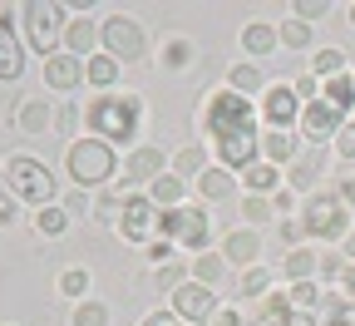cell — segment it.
<instances>
[{"label":"cell","mask_w":355,"mask_h":326,"mask_svg":"<svg viewBox=\"0 0 355 326\" xmlns=\"http://www.w3.org/2000/svg\"><path fill=\"white\" fill-rule=\"evenodd\" d=\"M202 129L212 133L217 163L227 173L242 178L252 163H261V114H257V99L232 95L227 84L212 89L207 104H202Z\"/></svg>","instance_id":"cell-1"},{"label":"cell","mask_w":355,"mask_h":326,"mask_svg":"<svg viewBox=\"0 0 355 326\" xmlns=\"http://www.w3.org/2000/svg\"><path fill=\"white\" fill-rule=\"evenodd\" d=\"M84 124L94 138H104V144H128V149H139L133 138H139L144 129V104L139 95H119V89H109V95H94L84 104Z\"/></svg>","instance_id":"cell-2"},{"label":"cell","mask_w":355,"mask_h":326,"mask_svg":"<svg viewBox=\"0 0 355 326\" xmlns=\"http://www.w3.org/2000/svg\"><path fill=\"white\" fill-rule=\"evenodd\" d=\"M64 173H69L74 188L104 193V188H114V183H119L123 163H119L114 144H104V138H94V133H84V138H69V149H64Z\"/></svg>","instance_id":"cell-3"},{"label":"cell","mask_w":355,"mask_h":326,"mask_svg":"<svg viewBox=\"0 0 355 326\" xmlns=\"http://www.w3.org/2000/svg\"><path fill=\"white\" fill-rule=\"evenodd\" d=\"M6 188H10L15 203H30L35 213L50 208V203H60V178L44 168L35 154H10L6 158Z\"/></svg>","instance_id":"cell-4"},{"label":"cell","mask_w":355,"mask_h":326,"mask_svg":"<svg viewBox=\"0 0 355 326\" xmlns=\"http://www.w3.org/2000/svg\"><path fill=\"white\" fill-rule=\"evenodd\" d=\"M20 30H25V44L50 60L64 50V30H69V6H55V0H25L20 6Z\"/></svg>","instance_id":"cell-5"},{"label":"cell","mask_w":355,"mask_h":326,"mask_svg":"<svg viewBox=\"0 0 355 326\" xmlns=\"http://www.w3.org/2000/svg\"><path fill=\"white\" fill-rule=\"evenodd\" d=\"M153 238H168L173 247H188V252H212V218L207 203H183L173 213H158Z\"/></svg>","instance_id":"cell-6"},{"label":"cell","mask_w":355,"mask_h":326,"mask_svg":"<svg viewBox=\"0 0 355 326\" xmlns=\"http://www.w3.org/2000/svg\"><path fill=\"white\" fill-rule=\"evenodd\" d=\"M99 50L119 65H133V60H144L148 55V35H144V20H133L123 10L104 15L99 20Z\"/></svg>","instance_id":"cell-7"},{"label":"cell","mask_w":355,"mask_h":326,"mask_svg":"<svg viewBox=\"0 0 355 326\" xmlns=\"http://www.w3.org/2000/svg\"><path fill=\"white\" fill-rule=\"evenodd\" d=\"M301 222L316 243H345L350 238V208L336 193H311L301 203Z\"/></svg>","instance_id":"cell-8"},{"label":"cell","mask_w":355,"mask_h":326,"mask_svg":"<svg viewBox=\"0 0 355 326\" xmlns=\"http://www.w3.org/2000/svg\"><path fill=\"white\" fill-rule=\"evenodd\" d=\"M168 154L158 149V144H139V149H128V158H123V178H119V193H148L153 183L168 173Z\"/></svg>","instance_id":"cell-9"},{"label":"cell","mask_w":355,"mask_h":326,"mask_svg":"<svg viewBox=\"0 0 355 326\" xmlns=\"http://www.w3.org/2000/svg\"><path fill=\"white\" fill-rule=\"evenodd\" d=\"M25 35L10 6H0V84H20L25 79Z\"/></svg>","instance_id":"cell-10"},{"label":"cell","mask_w":355,"mask_h":326,"mask_svg":"<svg viewBox=\"0 0 355 326\" xmlns=\"http://www.w3.org/2000/svg\"><path fill=\"white\" fill-rule=\"evenodd\" d=\"M153 227H158V208L148 193H123V218H119V238L133 247H148L153 243Z\"/></svg>","instance_id":"cell-11"},{"label":"cell","mask_w":355,"mask_h":326,"mask_svg":"<svg viewBox=\"0 0 355 326\" xmlns=\"http://www.w3.org/2000/svg\"><path fill=\"white\" fill-rule=\"evenodd\" d=\"M301 99H296V89H291V79H277V84H266V95L257 99V114H261V124L266 129H291V124H301Z\"/></svg>","instance_id":"cell-12"},{"label":"cell","mask_w":355,"mask_h":326,"mask_svg":"<svg viewBox=\"0 0 355 326\" xmlns=\"http://www.w3.org/2000/svg\"><path fill=\"white\" fill-rule=\"evenodd\" d=\"M345 129V114L340 109H331L326 99H316V104H306L301 109V124H296V133L306 138V144H336V133Z\"/></svg>","instance_id":"cell-13"},{"label":"cell","mask_w":355,"mask_h":326,"mask_svg":"<svg viewBox=\"0 0 355 326\" xmlns=\"http://www.w3.org/2000/svg\"><path fill=\"white\" fill-rule=\"evenodd\" d=\"M222 311V302L212 297V287H202V282H183L173 292V316L178 321H188V326H202V321H212Z\"/></svg>","instance_id":"cell-14"},{"label":"cell","mask_w":355,"mask_h":326,"mask_svg":"<svg viewBox=\"0 0 355 326\" xmlns=\"http://www.w3.org/2000/svg\"><path fill=\"white\" fill-rule=\"evenodd\" d=\"M217 252L227 257V267H242V272H247V267H257V262H261V232L242 222V227H232L227 238L217 243Z\"/></svg>","instance_id":"cell-15"},{"label":"cell","mask_w":355,"mask_h":326,"mask_svg":"<svg viewBox=\"0 0 355 326\" xmlns=\"http://www.w3.org/2000/svg\"><path fill=\"white\" fill-rule=\"evenodd\" d=\"M40 74H44V84H50L55 95H74V89L84 84V60H74V55L60 50V55H50L40 65Z\"/></svg>","instance_id":"cell-16"},{"label":"cell","mask_w":355,"mask_h":326,"mask_svg":"<svg viewBox=\"0 0 355 326\" xmlns=\"http://www.w3.org/2000/svg\"><path fill=\"white\" fill-rule=\"evenodd\" d=\"M261 158L277 163V168H291L301 158V133H291V129H261Z\"/></svg>","instance_id":"cell-17"},{"label":"cell","mask_w":355,"mask_h":326,"mask_svg":"<svg viewBox=\"0 0 355 326\" xmlns=\"http://www.w3.org/2000/svg\"><path fill=\"white\" fill-rule=\"evenodd\" d=\"M10 124H15L20 133H50V129L60 124V109H55L50 99H25L20 109H10Z\"/></svg>","instance_id":"cell-18"},{"label":"cell","mask_w":355,"mask_h":326,"mask_svg":"<svg viewBox=\"0 0 355 326\" xmlns=\"http://www.w3.org/2000/svg\"><path fill=\"white\" fill-rule=\"evenodd\" d=\"M237 193V173H227L222 163H212L202 178H198V203H227Z\"/></svg>","instance_id":"cell-19"},{"label":"cell","mask_w":355,"mask_h":326,"mask_svg":"<svg viewBox=\"0 0 355 326\" xmlns=\"http://www.w3.org/2000/svg\"><path fill=\"white\" fill-rule=\"evenodd\" d=\"M227 89H232V95H242V99H261V95H266V74H261V65H257V60L232 65V70H227Z\"/></svg>","instance_id":"cell-20"},{"label":"cell","mask_w":355,"mask_h":326,"mask_svg":"<svg viewBox=\"0 0 355 326\" xmlns=\"http://www.w3.org/2000/svg\"><path fill=\"white\" fill-rule=\"evenodd\" d=\"M119 74H123V65H119V60H109L104 50L84 60V84L94 89V95H109V89L119 84Z\"/></svg>","instance_id":"cell-21"},{"label":"cell","mask_w":355,"mask_h":326,"mask_svg":"<svg viewBox=\"0 0 355 326\" xmlns=\"http://www.w3.org/2000/svg\"><path fill=\"white\" fill-rule=\"evenodd\" d=\"M277 44H282L277 25H266V20H247V25H242V50H247L252 60H266Z\"/></svg>","instance_id":"cell-22"},{"label":"cell","mask_w":355,"mask_h":326,"mask_svg":"<svg viewBox=\"0 0 355 326\" xmlns=\"http://www.w3.org/2000/svg\"><path fill=\"white\" fill-rule=\"evenodd\" d=\"M193 60H198V44H193L188 35H168V40H163V55H158V65H163L168 74H183V70H193Z\"/></svg>","instance_id":"cell-23"},{"label":"cell","mask_w":355,"mask_h":326,"mask_svg":"<svg viewBox=\"0 0 355 326\" xmlns=\"http://www.w3.org/2000/svg\"><path fill=\"white\" fill-rule=\"evenodd\" d=\"M242 183H247V193H257V198H272L277 188H286V173L277 168V163H252L247 173H242Z\"/></svg>","instance_id":"cell-24"},{"label":"cell","mask_w":355,"mask_h":326,"mask_svg":"<svg viewBox=\"0 0 355 326\" xmlns=\"http://www.w3.org/2000/svg\"><path fill=\"white\" fill-rule=\"evenodd\" d=\"M291 311H296L291 297H286V292H272V297H261V302H257V311L247 316V326H286Z\"/></svg>","instance_id":"cell-25"},{"label":"cell","mask_w":355,"mask_h":326,"mask_svg":"<svg viewBox=\"0 0 355 326\" xmlns=\"http://www.w3.org/2000/svg\"><path fill=\"white\" fill-rule=\"evenodd\" d=\"M94 44H99V25H94V20H69V30H64V55L89 60V55H94Z\"/></svg>","instance_id":"cell-26"},{"label":"cell","mask_w":355,"mask_h":326,"mask_svg":"<svg viewBox=\"0 0 355 326\" xmlns=\"http://www.w3.org/2000/svg\"><path fill=\"white\" fill-rule=\"evenodd\" d=\"M282 173H286V188H291V193H306V198H311V193H316V178H321V163H316V154H301V158H296L291 168H282Z\"/></svg>","instance_id":"cell-27"},{"label":"cell","mask_w":355,"mask_h":326,"mask_svg":"<svg viewBox=\"0 0 355 326\" xmlns=\"http://www.w3.org/2000/svg\"><path fill=\"white\" fill-rule=\"evenodd\" d=\"M183 193H188V183L178 178L173 168H168V173L153 183V188H148V198H153V208H158V213H173V208H183Z\"/></svg>","instance_id":"cell-28"},{"label":"cell","mask_w":355,"mask_h":326,"mask_svg":"<svg viewBox=\"0 0 355 326\" xmlns=\"http://www.w3.org/2000/svg\"><path fill=\"white\" fill-rule=\"evenodd\" d=\"M282 272H286V282H316V272H321V252H311V247H291V252H286V262H282Z\"/></svg>","instance_id":"cell-29"},{"label":"cell","mask_w":355,"mask_h":326,"mask_svg":"<svg viewBox=\"0 0 355 326\" xmlns=\"http://www.w3.org/2000/svg\"><path fill=\"white\" fill-rule=\"evenodd\" d=\"M168 168L188 183V178H202L212 163H207V149H202V144H188V149H178V154H173V163H168Z\"/></svg>","instance_id":"cell-30"},{"label":"cell","mask_w":355,"mask_h":326,"mask_svg":"<svg viewBox=\"0 0 355 326\" xmlns=\"http://www.w3.org/2000/svg\"><path fill=\"white\" fill-rule=\"evenodd\" d=\"M222 277H227V257L222 252H202V257H193V282H202V287H222Z\"/></svg>","instance_id":"cell-31"},{"label":"cell","mask_w":355,"mask_h":326,"mask_svg":"<svg viewBox=\"0 0 355 326\" xmlns=\"http://www.w3.org/2000/svg\"><path fill=\"white\" fill-rule=\"evenodd\" d=\"M311 74H316L321 84L336 79V74H350V70H345V50H336V44H321V50L311 55Z\"/></svg>","instance_id":"cell-32"},{"label":"cell","mask_w":355,"mask_h":326,"mask_svg":"<svg viewBox=\"0 0 355 326\" xmlns=\"http://www.w3.org/2000/svg\"><path fill=\"white\" fill-rule=\"evenodd\" d=\"M321 99H326L331 109L350 114V109H355V79H350V74H336V79H326V84H321Z\"/></svg>","instance_id":"cell-33"},{"label":"cell","mask_w":355,"mask_h":326,"mask_svg":"<svg viewBox=\"0 0 355 326\" xmlns=\"http://www.w3.org/2000/svg\"><path fill=\"white\" fill-rule=\"evenodd\" d=\"M237 297H247V302H252V297H257V302L272 297V267H261V262L247 267V272L237 277Z\"/></svg>","instance_id":"cell-34"},{"label":"cell","mask_w":355,"mask_h":326,"mask_svg":"<svg viewBox=\"0 0 355 326\" xmlns=\"http://www.w3.org/2000/svg\"><path fill=\"white\" fill-rule=\"evenodd\" d=\"M69 222H74V218L64 213V203H50V208L35 213V232H40V238H64Z\"/></svg>","instance_id":"cell-35"},{"label":"cell","mask_w":355,"mask_h":326,"mask_svg":"<svg viewBox=\"0 0 355 326\" xmlns=\"http://www.w3.org/2000/svg\"><path fill=\"white\" fill-rule=\"evenodd\" d=\"M119 218H123V193H119V188H104V193H94V222H104V227H119Z\"/></svg>","instance_id":"cell-36"},{"label":"cell","mask_w":355,"mask_h":326,"mask_svg":"<svg viewBox=\"0 0 355 326\" xmlns=\"http://www.w3.org/2000/svg\"><path fill=\"white\" fill-rule=\"evenodd\" d=\"M69 326H109V307H104L99 297H84V302H74Z\"/></svg>","instance_id":"cell-37"},{"label":"cell","mask_w":355,"mask_h":326,"mask_svg":"<svg viewBox=\"0 0 355 326\" xmlns=\"http://www.w3.org/2000/svg\"><path fill=\"white\" fill-rule=\"evenodd\" d=\"M153 282H158V292H163V297H173L183 282H193V267H183V262H168V267H158V272H153Z\"/></svg>","instance_id":"cell-38"},{"label":"cell","mask_w":355,"mask_h":326,"mask_svg":"<svg viewBox=\"0 0 355 326\" xmlns=\"http://www.w3.org/2000/svg\"><path fill=\"white\" fill-rule=\"evenodd\" d=\"M321 326H355V302H345V297H326V307H321Z\"/></svg>","instance_id":"cell-39"},{"label":"cell","mask_w":355,"mask_h":326,"mask_svg":"<svg viewBox=\"0 0 355 326\" xmlns=\"http://www.w3.org/2000/svg\"><path fill=\"white\" fill-rule=\"evenodd\" d=\"M286 297H291V307H296V311H316V307H326V297H321V287H316V282H291V287H286Z\"/></svg>","instance_id":"cell-40"},{"label":"cell","mask_w":355,"mask_h":326,"mask_svg":"<svg viewBox=\"0 0 355 326\" xmlns=\"http://www.w3.org/2000/svg\"><path fill=\"white\" fill-rule=\"evenodd\" d=\"M277 35H282L286 50H311V25H306V20H296V15H291V20H282V25H277Z\"/></svg>","instance_id":"cell-41"},{"label":"cell","mask_w":355,"mask_h":326,"mask_svg":"<svg viewBox=\"0 0 355 326\" xmlns=\"http://www.w3.org/2000/svg\"><path fill=\"white\" fill-rule=\"evenodd\" d=\"M277 238L286 243V252H291V247H306V238H311V232H306L301 213H296V218H282V222H277Z\"/></svg>","instance_id":"cell-42"},{"label":"cell","mask_w":355,"mask_h":326,"mask_svg":"<svg viewBox=\"0 0 355 326\" xmlns=\"http://www.w3.org/2000/svg\"><path fill=\"white\" fill-rule=\"evenodd\" d=\"M242 218H247V227H257V222H266V218H277V208H272V198L247 193V198H242Z\"/></svg>","instance_id":"cell-43"},{"label":"cell","mask_w":355,"mask_h":326,"mask_svg":"<svg viewBox=\"0 0 355 326\" xmlns=\"http://www.w3.org/2000/svg\"><path fill=\"white\" fill-rule=\"evenodd\" d=\"M60 292L84 302V297H89V272H84V267H69V272H60Z\"/></svg>","instance_id":"cell-44"},{"label":"cell","mask_w":355,"mask_h":326,"mask_svg":"<svg viewBox=\"0 0 355 326\" xmlns=\"http://www.w3.org/2000/svg\"><path fill=\"white\" fill-rule=\"evenodd\" d=\"M60 203H64L69 218H89V213H94V193H84V188H69Z\"/></svg>","instance_id":"cell-45"},{"label":"cell","mask_w":355,"mask_h":326,"mask_svg":"<svg viewBox=\"0 0 355 326\" xmlns=\"http://www.w3.org/2000/svg\"><path fill=\"white\" fill-rule=\"evenodd\" d=\"M345 267H350L345 252H321V272H316V277H321V282H340Z\"/></svg>","instance_id":"cell-46"},{"label":"cell","mask_w":355,"mask_h":326,"mask_svg":"<svg viewBox=\"0 0 355 326\" xmlns=\"http://www.w3.org/2000/svg\"><path fill=\"white\" fill-rule=\"evenodd\" d=\"M291 15L311 25V20H321V15H331V0H296V6H291Z\"/></svg>","instance_id":"cell-47"},{"label":"cell","mask_w":355,"mask_h":326,"mask_svg":"<svg viewBox=\"0 0 355 326\" xmlns=\"http://www.w3.org/2000/svg\"><path fill=\"white\" fill-rule=\"evenodd\" d=\"M291 89H296V99H301V104H316V99H321V79H316V74H296Z\"/></svg>","instance_id":"cell-48"},{"label":"cell","mask_w":355,"mask_h":326,"mask_svg":"<svg viewBox=\"0 0 355 326\" xmlns=\"http://www.w3.org/2000/svg\"><path fill=\"white\" fill-rule=\"evenodd\" d=\"M336 154H340V158L355 168V119H345V129L336 133Z\"/></svg>","instance_id":"cell-49"},{"label":"cell","mask_w":355,"mask_h":326,"mask_svg":"<svg viewBox=\"0 0 355 326\" xmlns=\"http://www.w3.org/2000/svg\"><path fill=\"white\" fill-rule=\"evenodd\" d=\"M20 218V203L10 198V188H6V183H0V227H10Z\"/></svg>","instance_id":"cell-50"},{"label":"cell","mask_w":355,"mask_h":326,"mask_svg":"<svg viewBox=\"0 0 355 326\" xmlns=\"http://www.w3.org/2000/svg\"><path fill=\"white\" fill-rule=\"evenodd\" d=\"M168 257H173V243H168V238H153V243H148V262H153V267H168Z\"/></svg>","instance_id":"cell-51"},{"label":"cell","mask_w":355,"mask_h":326,"mask_svg":"<svg viewBox=\"0 0 355 326\" xmlns=\"http://www.w3.org/2000/svg\"><path fill=\"white\" fill-rule=\"evenodd\" d=\"M336 198H340L345 208H355V168H350V173H340V183H336Z\"/></svg>","instance_id":"cell-52"},{"label":"cell","mask_w":355,"mask_h":326,"mask_svg":"<svg viewBox=\"0 0 355 326\" xmlns=\"http://www.w3.org/2000/svg\"><path fill=\"white\" fill-rule=\"evenodd\" d=\"M272 208H277L282 218H296V213H291V208H296V193H291V188H277V193H272Z\"/></svg>","instance_id":"cell-53"},{"label":"cell","mask_w":355,"mask_h":326,"mask_svg":"<svg viewBox=\"0 0 355 326\" xmlns=\"http://www.w3.org/2000/svg\"><path fill=\"white\" fill-rule=\"evenodd\" d=\"M212 326H247V316H242L237 307H222V311L212 316Z\"/></svg>","instance_id":"cell-54"},{"label":"cell","mask_w":355,"mask_h":326,"mask_svg":"<svg viewBox=\"0 0 355 326\" xmlns=\"http://www.w3.org/2000/svg\"><path fill=\"white\" fill-rule=\"evenodd\" d=\"M139 326H178V316H173V307H163V311H148Z\"/></svg>","instance_id":"cell-55"},{"label":"cell","mask_w":355,"mask_h":326,"mask_svg":"<svg viewBox=\"0 0 355 326\" xmlns=\"http://www.w3.org/2000/svg\"><path fill=\"white\" fill-rule=\"evenodd\" d=\"M340 292H345V302H355V262H350L345 277H340Z\"/></svg>","instance_id":"cell-56"},{"label":"cell","mask_w":355,"mask_h":326,"mask_svg":"<svg viewBox=\"0 0 355 326\" xmlns=\"http://www.w3.org/2000/svg\"><path fill=\"white\" fill-rule=\"evenodd\" d=\"M60 133H74V104H60Z\"/></svg>","instance_id":"cell-57"},{"label":"cell","mask_w":355,"mask_h":326,"mask_svg":"<svg viewBox=\"0 0 355 326\" xmlns=\"http://www.w3.org/2000/svg\"><path fill=\"white\" fill-rule=\"evenodd\" d=\"M286 326H321V321L311 316V311H291V321H286Z\"/></svg>","instance_id":"cell-58"},{"label":"cell","mask_w":355,"mask_h":326,"mask_svg":"<svg viewBox=\"0 0 355 326\" xmlns=\"http://www.w3.org/2000/svg\"><path fill=\"white\" fill-rule=\"evenodd\" d=\"M340 252H345V262H355V232H350V238L340 243Z\"/></svg>","instance_id":"cell-59"},{"label":"cell","mask_w":355,"mask_h":326,"mask_svg":"<svg viewBox=\"0 0 355 326\" xmlns=\"http://www.w3.org/2000/svg\"><path fill=\"white\" fill-rule=\"evenodd\" d=\"M345 15H350V30H355V0H350V6H345Z\"/></svg>","instance_id":"cell-60"},{"label":"cell","mask_w":355,"mask_h":326,"mask_svg":"<svg viewBox=\"0 0 355 326\" xmlns=\"http://www.w3.org/2000/svg\"><path fill=\"white\" fill-rule=\"evenodd\" d=\"M0 183H6V163H0Z\"/></svg>","instance_id":"cell-61"},{"label":"cell","mask_w":355,"mask_h":326,"mask_svg":"<svg viewBox=\"0 0 355 326\" xmlns=\"http://www.w3.org/2000/svg\"><path fill=\"white\" fill-rule=\"evenodd\" d=\"M178 326H188V321H178Z\"/></svg>","instance_id":"cell-62"},{"label":"cell","mask_w":355,"mask_h":326,"mask_svg":"<svg viewBox=\"0 0 355 326\" xmlns=\"http://www.w3.org/2000/svg\"><path fill=\"white\" fill-rule=\"evenodd\" d=\"M350 79H355V70H350Z\"/></svg>","instance_id":"cell-63"},{"label":"cell","mask_w":355,"mask_h":326,"mask_svg":"<svg viewBox=\"0 0 355 326\" xmlns=\"http://www.w3.org/2000/svg\"><path fill=\"white\" fill-rule=\"evenodd\" d=\"M6 326H10V321H6Z\"/></svg>","instance_id":"cell-64"}]
</instances>
